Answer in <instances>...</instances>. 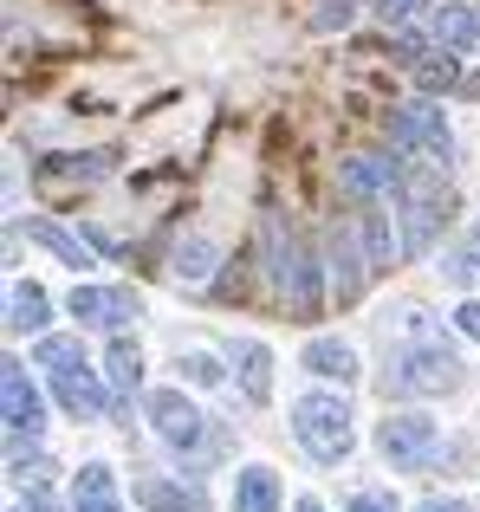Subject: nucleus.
<instances>
[{
    "label": "nucleus",
    "instance_id": "obj_1",
    "mask_svg": "<svg viewBox=\"0 0 480 512\" xmlns=\"http://www.w3.org/2000/svg\"><path fill=\"white\" fill-rule=\"evenodd\" d=\"M266 279H273V292L286 299V312L299 318V325H312L318 305H325V273H318L312 240H305L299 227H286L279 214L266 221Z\"/></svg>",
    "mask_w": 480,
    "mask_h": 512
},
{
    "label": "nucleus",
    "instance_id": "obj_2",
    "mask_svg": "<svg viewBox=\"0 0 480 512\" xmlns=\"http://www.w3.org/2000/svg\"><path fill=\"white\" fill-rule=\"evenodd\" d=\"M461 376V357L448 350L442 338H422V344H403L383 370V396H442L455 389Z\"/></svg>",
    "mask_w": 480,
    "mask_h": 512
},
{
    "label": "nucleus",
    "instance_id": "obj_3",
    "mask_svg": "<svg viewBox=\"0 0 480 512\" xmlns=\"http://www.w3.org/2000/svg\"><path fill=\"white\" fill-rule=\"evenodd\" d=\"M292 435L305 441V454L312 461H325V467H338V461H351V402L344 396H299L292 402Z\"/></svg>",
    "mask_w": 480,
    "mask_h": 512
},
{
    "label": "nucleus",
    "instance_id": "obj_4",
    "mask_svg": "<svg viewBox=\"0 0 480 512\" xmlns=\"http://www.w3.org/2000/svg\"><path fill=\"white\" fill-rule=\"evenodd\" d=\"M396 195H403V214H409V253H429L435 247V227L448 221V188H442V163L416 169L403 163V182H396Z\"/></svg>",
    "mask_w": 480,
    "mask_h": 512
},
{
    "label": "nucleus",
    "instance_id": "obj_5",
    "mask_svg": "<svg viewBox=\"0 0 480 512\" xmlns=\"http://www.w3.org/2000/svg\"><path fill=\"white\" fill-rule=\"evenodd\" d=\"M377 448L396 474H429L442 461V428L429 415H383L377 422Z\"/></svg>",
    "mask_w": 480,
    "mask_h": 512
},
{
    "label": "nucleus",
    "instance_id": "obj_6",
    "mask_svg": "<svg viewBox=\"0 0 480 512\" xmlns=\"http://www.w3.org/2000/svg\"><path fill=\"white\" fill-rule=\"evenodd\" d=\"M390 143L409 150V156H429V163H448V150H455L435 104H396L390 111Z\"/></svg>",
    "mask_w": 480,
    "mask_h": 512
},
{
    "label": "nucleus",
    "instance_id": "obj_7",
    "mask_svg": "<svg viewBox=\"0 0 480 512\" xmlns=\"http://www.w3.org/2000/svg\"><path fill=\"white\" fill-rule=\"evenodd\" d=\"M0 415H7V435H39V422H46V402H39V389L26 383V363H0Z\"/></svg>",
    "mask_w": 480,
    "mask_h": 512
},
{
    "label": "nucleus",
    "instance_id": "obj_8",
    "mask_svg": "<svg viewBox=\"0 0 480 512\" xmlns=\"http://www.w3.org/2000/svg\"><path fill=\"white\" fill-rule=\"evenodd\" d=\"M150 422H156V435H163L169 448H195V441H202V409H195L182 389H156L150 396Z\"/></svg>",
    "mask_w": 480,
    "mask_h": 512
},
{
    "label": "nucleus",
    "instance_id": "obj_9",
    "mask_svg": "<svg viewBox=\"0 0 480 512\" xmlns=\"http://www.w3.org/2000/svg\"><path fill=\"white\" fill-rule=\"evenodd\" d=\"M52 396H59V409L72 415V422H104V389H98V376H91L85 363L52 370Z\"/></svg>",
    "mask_w": 480,
    "mask_h": 512
},
{
    "label": "nucleus",
    "instance_id": "obj_10",
    "mask_svg": "<svg viewBox=\"0 0 480 512\" xmlns=\"http://www.w3.org/2000/svg\"><path fill=\"white\" fill-rule=\"evenodd\" d=\"M338 182H344V195L364 208V201H377V195H396V182H403V163H390V156H351Z\"/></svg>",
    "mask_w": 480,
    "mask_h": 512
},
{
    "label": "nucleus",
    "instance_id": "obj_11",
    "mask_svg": "<svg viewBox=\"0 0 480 512\" xmlns=\"http://www.w3.org/2000/svg\"><path fill=\"white\" fill-rule=\"evenodd\" d=\"M111 175V150H85V156H52L39 163V188H85Z\"/></svg>",
    "mask_w": 480,
    "mask_h": 512
},
{
    "label": "nucleus",
    "instance_id": "obj_12",
    "mask_svg": "<svg viewBox=\"0 0 480 512\" xmlns=\"http://www.w3.org/2000/svg\"><path fill=\"white\" fill-rule=\"evenodd\" d=\"M299 363L318 376V383H357V350H351V344H338V338H312Z\"/></svg>",
    "mask_w": 480,
    "mask_h": 512
},
{
    "label": "nucleus",
    "instance_id": "obj_13",
    "mask_svg": "<svg viewBox=\"0 0 480 512\" xmlns=\"http://www.w3.org/2000/svg\"><path fill=\"white\" fill-rule=\"evenodd\" d=\"M429 20H435V39H442V46H455V52L480 46V7L474 0H442Z\"/></svg>",
    "mask_w": 480,
    "mask_h": 512
},
{
    "label": "nucleus",
    "instance_id": "obj_14",
    "mask_svg": "<svg viewBox=\"0 0 480 512\" xmlns=\"http://www.w3.org/2000/svg\"><path fill=\"white\" fill-rule=\"evenodd\" d=\"M357 234H364V253H370V273H390L396 266V234H390V214L377 208V201H364V208H357Z\"/></svg>",
    "mask_w": 480,
    "mask_h": 512
},
{
    "label": "nucleus",
    "instance_id": "obj_15",
    "mask_svg": "<svg viewBox=\"0 0 480 512\" xmlns=\"http://www.w3.org/2000/svg\"><path fill=\"white\" fill-rule=\"evenodd\" d=\"M364 279H370V253H357L351 234H338L331 240V292H338V305H351L364 292Z\"/></svg>",
    "mask_w": 480,
    "mask_h": 512
},
{
    "label": "nucleus",
    "instance_id": "obj_16",
    "mask_svg": "<svg viewBox=\"0 0 480 512\" xmlns=\"http://www.w3.org/2000/svg\"><path fill=\"white\" fill-rule=\"evenodd\" d=\"M234 363H240V389H247V402L273 396V350H266L260 338H240L234 344Z\"/></svg>",
    "mask_w": 480,
    "mask_h": 512
},
{
    "label": "nucleus",
    "instance_id": "obj_17",
    "mask_svg": "<svg viewBox=\"0 0 480 512\" xmlns=\"http://www.w3.org/2000/svg\"><path fill=\"white\" fill-rule=\"evenodd\" d=\"M72 506H78V512H117V474H111L104 461L78 467V480H72Z\"/></svg>",
    "mask_w": 480,
    "mask_h": 512
},
{
    "label": "nucleus",
    "instance_id": "obj_18",
    "mask_svg": "<svg viewBox=\"0 0 480 512\" xmlns=\"http://www.w3.org/2000/svg\"><path fill=\"white\" fill-rule=\"evenodd\" d=\"M234 512H279V480L273 467H247L234 480Z\"/></svg>",
    "mask_w": 480,
    "mask_h": 512
},
{
    "label": "nucleus",
    "instance_id": "obj_19",
    "mask_svg": "<svg viewBox=\"0 0 480 512\" xmlns=\"http://www.w3.org/2000/svg\"><path fill=\"white\" fill-rule=\"evenodd\" d=\"M104 370H111V389L117 396H137V383H143V350L130 344V338H111V350H104Z\"/></svg>",
    "mask_w": 480,
    "mask_h": 512
},
{
    "label": "nucleus",
    "instance_id": "obj_20",
    "mask_svg": "<svg viewBox=\"0 0 480 512\" xmlns=\"http://www.w3.org/2000/svg\"><path fill=\"white\" fill-rule=\"evenodd\" d=\"M137 500L150 512H202V493H182L169 480H137Z\"/></svg>",
    "mask_w": 480,
    "mask_h": 512
},
{
    "label": "nucleus",
    "instance_id": "obj_21",
    "mask_svg": "<svg viewBox=\"0 0 480 512\" xmlns=\"http://www.w3.org/2000/svg\"><path fill=\"white\" fill-rule=\"evenodd\" d=\"M7 325L13 331H39L46 325V292L39 286H13L7 292Z\"/></svg>",
    "mask_w": 480,
    "mask_h": 512
},
{
    "label": "nucleus",
    "instance_id": "obj_22",
    "mask_svg": "<svg viewBox=\"0 0 480 512\" xmlns=\"http://www.w3.org/2000/svg\"><path fill=\"white\" fill-rule=\"evenodd\" d=\"M26 234H33V240H39V247H52V253H59V260H65V266H91V253H85V247H78V240H72V234H65V227H52V221H26Z\"/></svg>",
    "mask_w": 480,
    "mask_h": 512
},
{
    "label": "nucleus",
    "instance_id": "obj_23",
    "mask_svg": "<svg viewBox=\"0 0 480 512\" xmlns=\"http://www.w3.org/2000/svg\"><path fill=\"white\" fill-rule=\"evenodd\" d=\"M72 318H85V325H111V312H117V292H98V286H72Z\"/></svg>",
    "mask_w": 480,
    "mask_h": 512
},
{
    "label": "nucleus",
    "instance_id": "obj_24",
    "mask_svg": "<svg viewBox=\"0 0 480 512\" xmlns=\"http://www.w3.org/2000/svg\"><path fill=\"white\" fill-rule=\"evenodd\" d=\"M409 72H416L422 91H448V85H455V59H448V52H416Z\"/></svg>",
    "mask_w": 480,
    "mask_h": 512
},
{
    "label": "nucleus",
    "instance_id": "obj_25",
    "mask_svg": "<svg viewBox=\"0 0 480 512\" xmlns=\"http://www.w3.org/2000/svg\"><path fill=\"white\" fill-rule=\"evenodd\" d=\"M208 273H215V240H189V247H176V279L202 286Z\"/></svg>",
    "mask_w": 480,
    "mask_h": 512
},
{
    "label": "nucleus",
    "instance_id": "obj_26",
    "mask_svg": "<svg viewBox=\"0 0 480 512\" xmlns=\"http://www.w3.org/2000/svg\"><path fill=\"white\" fill-rule=\"evenodd\" d=\"M46 370H72V363H85V350H78V338H39V350H33Z\"/></svg>",
    "mask_w": 480,
    "mask_h": 512
},
{
    "label": "nucleus",
    "instance_id": "obj_27",
    "mask_svg": "<svg viewBox=\"0 0 480 512\" xmlns=\"http://www.w3.org/2000/svg\"><path fill=\"white\" fill-rule=\"evenodd\" d=\"M176 370L189 376V383H202V389H208V383H221V363L208 357V350H182V357H176Z\"/></svg>",
    "mask_w": 480,
    "mask_h": 512
},
{
    "label": "nucleus",
    "instance_id": "obj_28",
    "mask_svg": "<svg viewBox=\"0 0 480 512\" xmlns=\"http://www.w3.org/2000/svg\"><path fill=\"white\" fill-rule=\"evenodd\" d=\"M344 512H396V493H383V487H364Z\"/></svg>",
    "mask_w": 480,
    "mask_h": 512
},
{
    "label": "nucleus",
    "instance_id": "obj_29",
    "mask_svg": "<svg viewBox=\"0 0 480 512\" xmlns=\"http://www.w3.org/2000/svg\"><path fill=\"white\" fill-rule=\"evenodd\" d=\"M422 7V0H377V13H383V20H390V26H403L409 20V13H416Z\"/></svg>",
    "mask_w": 480,
    "mask_h": 512
},
{
    "label": "nucleus",
    "instance_id": "obj_30",
    "mask_svg": "<svg viewBox=\"0 0 480 512\" xmlns=\"http://www.w3.org/2000/svg\"><path fill=\"white\" fill-rule=\"evenodd\" d=\"M351 20V0H325V13H312V26H344Z\"/></svg>",
    "mask_w": 480,
    "mask_h": 512
},
{
    "label": "nucleus",
    "instance_id": "obj_31",
    "mask_svg": "<svg viewBox=\"0 0 480 512\" xmlns=\"http://www.w3.org/2000/svg\"><path fill=\"white\" fill-rule=\"evenodd\" d=\"M455 325H461V331H468V338L480 344V299H468V305H461V312H455Z\"/></svg>",
    "mask_w": 480,
    "mask_h": 512
},
{
    "label": "nucleus",
    "instance_id": "obj_32",
    "mask_svg": "<svg viewBox=\"0 0 480 512\" xmlns=\"http://www.w3.org/2000/svg\"><path fill=\"white\" fill-rule=\"evenodd\" d=\"M13 512H59V506H52V500H46V493H26V500H20V506H13Z\"/></svg>",
    "mask_w": 480,
    "mask_h": 512
},
{
    "label": "nucleus",
    "instance_id": "obj_33",
    "mask_svg": "<svg viewBox=\"0 0 480 512\" xmlns=\"http://www.w3.org/2000/svg\"><path fill=\"white\" fill-rule=\"evenodd\" d=\"M461 260H468L474 273H480V221H474V234H468V253H461Z\"/></svg>",
    "mask_w": 480,
    "mask_h": 512
},
{
    "label": "nucleus",
    "instance_id": "obj_34",
    "mask_svg": "<svg viewBox=\"0 0 480 512\" xmlns=\"http://www.w3.org/2000/svg\"><path fill=\"white\" fill-rule=\"evenodd\" d=\"M416 512H468V506H461V500H422Z\"/></svg>",
    "mask_w": 480,
    "mask_h": 512
},
{
    "label": "nucleus",
    "instance_id": "obj_35",
    "mask_svg": "<svg viewBox=\"0 0 480 512\" xmlns=\"http://www.w3.org/2000/svg\"><path fill=\"white\" fill-rule=\"evenodd\" d=\"M292 512H325V506H318V500H299V506H292Z\"/></svg>",
    "mask_w": 480,
    "mask_h": 512
}]
</instances>
